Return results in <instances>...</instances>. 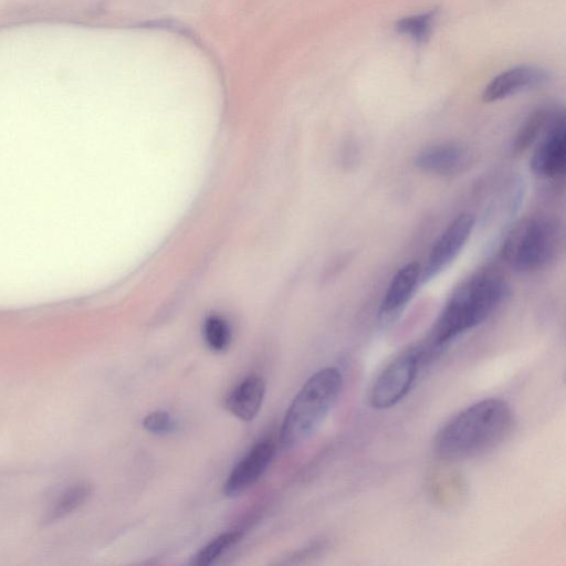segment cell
<instances>
[{"label":"cell","instance_id":"6da1fadb","mask_svg":"<svg viewBox=\"0 0 566 566\" xmlns=\"http://www.w3.org/2000/svg\"><path fill=\"white\" fill-rule=\"evenodd\" d=\"M510 286L494 269L479 270L453 289L427 337L417 344L423 366L450 344L486 321L504 302Z\"/></svg>","mask_w":566,"mask_h":566},{"label":"cell","instance_id":"7a4b0ae2","mask_svg":"<svg viewBox=\"0 0 566 566\" xmlns=\"http://www.w3.org/2000/svg\"><path fill=\"white\" fill-rule=\"evenodd\" d=\"M513 423L509 403L499 398L483 399L458 412L438 431L437 454L444 460L478 455L501 442Z\"/></svg>","mask_w":566,"mask_h":566},{"label":"cell","instance_id":"3957f363","mask_svg":"<svg viewBox=\"0 0 566 566\" xmlns=\"http://www.w3.org/2000/svg\"><path fill=\"white\" fill-rule=\"evenodd\" d=\"M343 386V376L336 367H324L314 373L294 397L282 422L280 442L291 449L311 436L336 402Z\"/></svg>","mask_w":566,"mask_h":566},{"label":"cell","instance_id":"277c9868","mask_svg":"<svg viewBox=\"0 0 566 566\" xmlns=\"http://www.w3.org/2000/svg\"><path fill=\"white\" fill-rule=\"evenodd\" d=\"M562 230L553 217L535 213L521 218L503 239L500 255L512 269L534 272L547 266L557 255Z\"/></svg>","mask_w":566,"mask_h":566},{"label":"cell","instance_id":"5b68a950","mask_svg":"<svg viewBox=\"0 0 566 566\" xmlns=\"http://www.w3.org/2000/svg\"><path fill=\"white\" fill-rule=\"evenodd\" d=\"M422 368L421 355L416 345L379 374L369 391V405L375 409H388L397 405L411 390Z\"/></svg>","mask_w":566,"mask_h":566},{"label":"cell","instance_id":"8992f818","mask_svg":"<svg viewBox=\"0 0 566 566\" xmlns=\"http://www.w3.org/2000/svg\"><path fill=\"white\" fill-rule=\"evenodd\" d=\"M530 168L541 179H556L566 168V125L563 112L556 111L549 125L532 147Z\"/></svg>","mask_w":566,"mask_h":566},{"label":"cell","instance_id":"52a82bcc","mask_svg":"<svg viewBox=\"0 0 566 566\" xmlns=\"http://www.w3.org/2000/svg\"><path fill=\"white\" fill-rule=\"evenodd\" d=\"M474 223L472 213L461 212L444 228L421 266V283L439 275L455 260L469 240Z\"/></svg>","mask_w":566,"mask_h":566},{"label":"cell","instance_id":"ba28073f","mask_svg":"<svg viewBox=\"0 0 566 566\" xmlns=\"http://www.w3.org/2000/svg\"><path fill=\"white\" fill-rule=\"evenodd\" d=\"M472 163V151L461 142H439L422 148L413 159L415 166L429 175L453 177L464 172Z\"/></svg>","mask_w":566,"mask_h":566},{"label":"cell","instance_id":"9c48e42d","mask_svg":"<svg viewBox=\"0 0 566 566\" xmlns=\"http://www.w3.org/2000/svg\"><path fill=\"white\" fill-rule=\"evenodd\" d=\"M274 451L271 440L255 443L232 469L223 486L224 494L230 497L238 496L253 485L266 470Z\"/></svg>","mask_w":566,"mask_h":566},{"label":"cell","instance_id":"30bf717a","mask_svg":"<svg viewBox=\"0 0 566 566\" xmlns=\"http://www.w3.org/2000/svg\"><path fill=\"white\" fill-rule=\"evenodd\" d=\"M549 80V73L541 67L520 65L502 72L484 88L482 101H501L524 90L542 86Z\"/></svg>","mask_w":566,"mask_h":566},{"label":"cell","instance_id":"8fae6325","mask_svg":"<svg viewBox=\"0 0 566 566\" xmlns=\"http://www.w3.org/2000/svg\"><path fill=\"white\" fill-rule=\"evenodd\" d=\"M421 283V265L408 262L391 277L379 307L384 321H390L406 306Z\"/></svg>","mask_w":566,"mask_h":566},{"label":"cell","instance_id":"7c38bea8","mask_svg":"<svg viewBox=\"0 0 566 566\" xmlns=\"http://www.w3.org/2000/svg\"><path fill=\"white\" fill-rule=\"evenodd\" d=\"M265 395V384L256 375L244 377L229 394L227 408L243 421L252 420L261 409Z\"/></svg>","mask_w":566,"mask_h":566},{"label":"cell","instance_id":"4fadbf2b","mask_svg":"<svg viewBox=\"0 0 566 566\" xmlns=\"http://www.w3.org/2000/svg\"><path fill=\"white\" fill-rule=\"evenodd\" d=\"M556 109L538 107L521 124L512 143V151L521 155L532 148L549 125Z\"/></svg>","mask_w":566,"mask_h":566},{"label":"cell","instance_id":"5bb4252c","mask_svg":"<svg viewBox=\"0 0 566 566\" xmlns=\"http://www.w3.org/2000/svg\"><path fill=\"white\" fill-rule=\"evenodd\" d=\"M437 13L438 10L433 9L424 13L405 17L395 23V29L418 43L426 42L433 30Z\"/></svg>","mask_w":566,"mask_h":566},{"label":"cell","instance_id":"9a60e30c","mask_svg":"<svg viewBox=\"0 0 566 566\" xmlns=\"http://www.w3.org/2000/svg\"><path fill=\"white\" fill-rule=\"evenodd\" d=\"M203 338L207 346L216 353L227 350L231 343V328L228 321L219 314H210L203 323Z\"/></svg>","mask_w":566,"mask_h":566},{"label":"cell","instance_id":"2e32d148","mask_svg":"<svg viewBox=\"0 0 566 566\" xmlns=\"http://www.w3.org/2000/svg\"><path fill=\"white\" fill-rule=\"evenodd\" d=\"M91 495V486L78 483L66 490L44 518L45 523H52L73 512Z\"/></svg>","mask_w":566,"mask_h":566},{"label":"cell","instance_id":"e0dca14e","mask_svg":"<svg viewBox=\"0 0 566 566\" xmlns=\"http://www.w3.org/2000/svg\"><path fill=\"white\" fill-rule=\"evenodd\" d=\"M241 536L242 534L237 531L219 535L196 554L192 564L196 566H207L214 563L231 549L241 539Z\"/></svg>","mask_w":566,"mask_h":566},{"label":"cell","instance_id":"ac0fdd59","mask_svg":"<svg viewBox=\"0 0 566 566\" xmlns=\"http://www.w3.org/2000/svg\"><path fill=\"white\" fill-rule=\"evenodd\" d=\"M143 427L150 433L166 434L174 431L175 422L167 411L156 410L144 418Z\"/></svg>","mask_w":566,"mask_h":566},{"label":"cell","instance_id":"d6986e66","mask_svg":"<svg viewBox=\"0 0 566 566\" xmlns=\"http://www.w3.org/2000/svg\"><path fill=\"white\" fill-rule=\"evenodd\" d=\"M358 156V149L354 142H348L345 144V149L342 154L343 163L346 165H353L356 163V158Z\"/></svg>","mask_w":566,"mask_h":566}]
</instances>
